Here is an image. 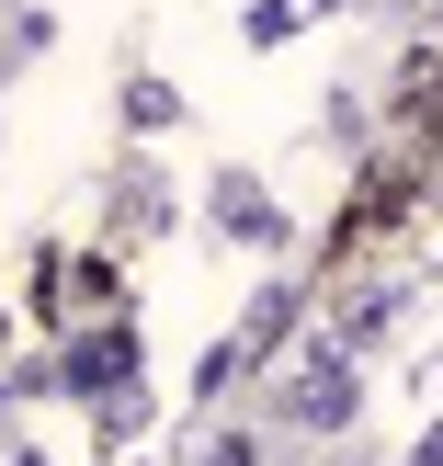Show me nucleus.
I'll list each match as a JSON object with an SVG mask.
<instances>
[{"instance_id": "nucleus-1", "label": "nucleus", "mask_w": 443, "mask_h": 466, "mask_svg": "<svg viewBox=\"0 0 443 466\" xmlns=\"http://www.w3.org/2000/svg\"><path fill=\"white\" fill-rule=\"evenodd\" d=\"M353 399H364V387H353V353H307V376L285 387V421H296V432H341Z\"/></svg>"}, {"instance_id": "nucleus-2", "label": "nucleus", "mask_w": 443, "mask_h": 466, "mask_svg": "<svg viewBox=\"0 0 443 466\" xmlns=\"http://www.w3.org/2000/svg\"><path fill=\"white\" fill-rule=\"evenodd\" d=\"M57 387H80L91 410H103L114 387H136V330H126V319H114V330H91L80 353H68V376H57Z\"/></svg>"}, {"instance_id": "nucleus-3", "label": "nucleus", "mask_w": 443, "mask_h": 466, "mask_svg": "<svg viewBox=\"0 0 443 466\" xmlns=\"http://www.w3.org/2000/svg\"><path fill=\"white\" fill-rule=\"evenodd\" d=\"M216 228H227V239H250V250H273V239H285V217L262 205V182H239V171L216 182Z\"/></svg>"}, {"instance_id": "nucleus-4", "label": "nucleus", "mask_w": 443, "mask_h": 466, "mask_svg": "<svg viewBox=\"0 0 443 466\" xmlns=\"http://www.w3.org/2000/svg\"><path fill=\"white\" fill-rule=\"evenodd\" d=\"M387 319H398V296H353V308H341V341H376Z\"/></svg>"}, {"instance_id": "nucleus-5", "label": "nucleus", "mask_w": 443, "mask_h": 466, "mask_svg": "<svg viewBox=\"0 0 443 466\" xmlns=\"http://www.w3.org/2000/svg\"><path fill=\"white\" fill-rule=\"evenodd\" d=\"M194 466H262V444H250V432H216V444H205Z\"/></svg>"}]
</instances>
